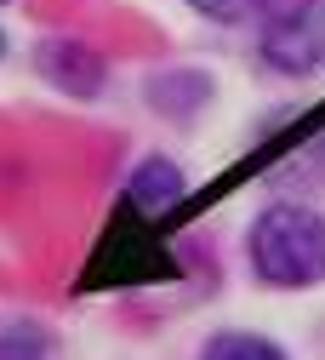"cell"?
<instances>
[{
	"instance_id": "7a4b0ae2",
	"label": "cell",
	"mask_w": 325,
	"mask_h": 360,
	"mask_svg": "<svg viewBox=\"0 0 325 360\" xmlns=\"http://www.w3.org/2000/svg\"><path fill=\"white\" fill-rule=\"evenodd\" d=\"M257 58L263 69L308 80L325 69V0H263L257 12Z\"/></svg>"
},
{
	"instance_id": "ba28073f",
	"label": "cell",
	"mask_w": 325,
	"mask_h": 360,
	"mask_svg": "<svg viewBox=\"0 0 325 360\" xmlns=\"http://www.w3.org/2000/svg\"><path fill=\"white\" fill-rule=\"evenodd\" d=\"M183 6L206 23H217V29H240V23H257L263 0H183Z\"/></svg>"
},
{
	"instance_id": "6da1fadb",
	"label": "cell",
	"mask_w": 325,
	"mask_h": 360,
	"mask_svg": "<svg viewBox=\"0 0 325 360\" xmlns=\"http://www.w3.org/2000/svg\"><path fill=\"white\" fill-rule=\"evenodd\" d=\"M246 269L268 292L325 286V206L303 195H274L246 223Z\"/></svg>"
},
{
	"instance_id": "277c9868",
	"label": "cell",
	"mask_w": 325,
	"mask_h": 360,
	"mask_svg": "<svg viewBox=\"0 0 325 360\" xmlns=\"http://www.w3.org/2000/svg\"><path fill=\"white\" fill-rule=\"evenodd\" d=\"M34 75L52 86V92L74 98V103H98L109 92V58L74 34H46L34 40Z\"/></svg>"
},
{
	"instance_id": "30bf717a",
	"label": "cell",
	"mask_w": 325,
	"mask_h": 360,
	"mask_svg": "<svg viewBox=\"0 0 325 360\" xmlns=\"http://www.w3.org/2000/svg\"><path fill=\"white\" fill-rule=\"evenodd\" d=\"M0 6H6V0H0Z\"/></svg>"
},
{
	"instance_id": "52a82bcc",
	"label": "cell",
	"mask_w": 325,
	"mask_h": 360,
	"mask_svg": "<svg viewBox=\"0 0 325 360\" xmlns=\"http://www.w3.org/2000/svg\"><path fill=\"white\" fill-rule=\"evenodd\" d=\"M194 360H291V349L257 326H217L200 338Z\"/></svg>"
},
{
	"instance_id": "9c48e42d",
	"label": "cell",
	"mask_w": 325,
	"mask_h": 360,
	"mask_svg": "<svg viewBox=\"0 0 325 360\" xmlns=\"http://www.w3.org/2000/svg\"><path fill=\"white\" fill-rule=\"evenodd\" d=\"M6 52H12V40H6V29H0V58H6Z\"/></svg>"
},
{
	"instance_id": "8992f818",
	"label": "cell",
	"mask_w": 325,
	"mask_h": 360,
	"mask_svg": "<svg viewBox=\"0 0 325 360\" xmlns=\"http://www.w3.org/2000/svg\"><path fill=\"white\" fill-rule=\"evenodd\" d=\"M0 360H69V349L40 314H0Z\"/></svg>"
},
{
	"instance_id": "5b68a950",
	"label": "cell",
	"mask_w": 325,
	"mask_h": 360,
	"mask_svg": "<svg viewBox=\"0 0 325 360\" xmlns=\"http://www.w3.org/2000/svg\"><path fill=\"white\" fill-rule=\"evenodd\" d=\"M143 98H149L154 115H166V120H177V126H189V120L217 98V80H211L206 69H160V75L143 80Z\"/></svg>"
},
{
	"instance_id": "3957f363",
	"label": "cell",
	"mask_w": 325,
	"mask_h": 360,
	"mask_svg": "<svg viewBox=\"0 0 325 360\" xmlns=\"http://www.w3.org/2000/svg\"><path fill=\"white\" fill-rule=\"evenodd\" d=\"M189 195H194L189 172H183V160L166 155V149L143 155V160L126 172V184H120V206H126V217L149 223V229H160L166 217H177L183 206H189Z\"/></svg>"
}]
</instances>
